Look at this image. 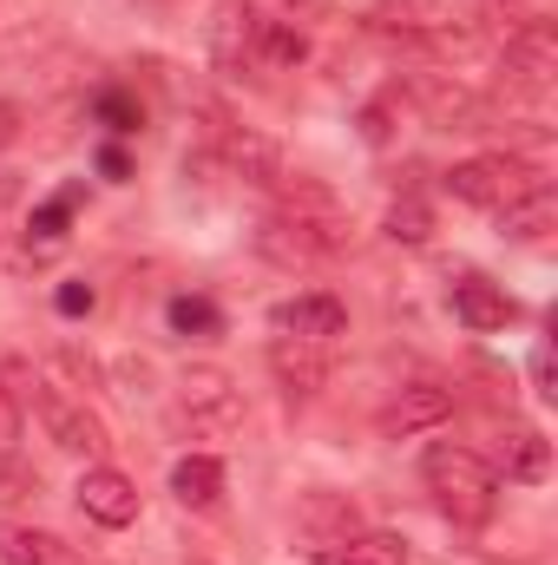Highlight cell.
<instances>
[{
  "label": "cell",
  "mask_w": 558,
  "mask_h": 565,
  "mask_svg": "<svg viewBox=\"0 0 558 565\" xmlns=\"http://www.w3.org/2000/svg\"><path fill=\"white\" fill-rule=\"evenodd\" d=\"M420 473H427L433 507H440L453 526H486V520H493V507H500V473H493L473 447L433 440L427 460H420Z\"/></svg>",
  "instance_id": "obj_1"
},
{
  "label": "cell",
  "mask_w": 558,
  "mask_h": 565,
  "mask_svg": "<svg viewBox=\"0 0 558 565\" xmlns=\"http://www.w3.org/2000/svg\"><path fill=\"white\" fill-rule=\"evenodd\" d=\"M440 184H447L460 204H473V211H493V217H500L506 204H519V198H526L533 184H546V178H539L526 158H513V151H493V158H460V164H453Z\"/></svg>",
  "instance_id": "obj_2"
},
{
  "label": "cell",
  "mask_w": 558,
  "mask_h": 565,
  "mask_svg": "<svg viewBox=\"0 0 558 565\" xmlns=\"http://www.w3.org/2000/svg\"><path fill=\"white\" fill-rule=\"evenodd\" d=\"M348 244V224L342 217H296V211H270L264 224H257V250L282 264V270H296V264H322V257H335Z\"/></svg>",
  "instance_id": "obj_3"
},
{
  "label": "cell",
  "mask_w": 558,
  "mask_h": 565,
  "mask_svg": "<svg viewBox=\"0 0 558 565\" xmlns=\"http://www.w3.org/2000/svg\"><path fill=\"white\" fill-rule=\"evenodd\" d=\"M178 415L197 427V434H224V427L244 422V388L224 375V369H184V382H178Z\"/></svg>",
  "instance_id": "obj_4"
},
{
  "label": "cell",
  "mask_w": 558,
  "mask_h": 565,
  "mask_svg": "<svg viewBox=\"0 0 558 565\" xmlns=\"http://www.w3.org/2000/svg\"><path fill=\"white\" fill-rule=\"evenodd\" d=\"M500 73H506V86L513 93H546L558 73V40L546 20H519L513 33H506V60H500Z\"/></svg>",
  "instance_id": "obj_5"
},
{
  "label": "cell",
  "mask_w": 558,
  "mask_h": 565,
  "mask_svg": "<svg viewBox=\"0 0 558 565\" xmlns=\"http://www.w3.org/2000/svg\"><path fill=\"white\" fill-rule=\"evenodd\" d=\"M26 402H33V415H40L46 440H53L60 454H106V427H99V415H86V402H66V395L46 388V382H40Z\"/></svg>",
  "instance_id": "obj_6"
},
{
  "label": "cell",
  "mask_w": 558,
  "mask_h": 565,
  "mask_svg": "<svg viewBox=\"0 0 558 565\" xmlns=\"http://www.w3.org/2000/svg\"><path fill=\"white\" fill-rule=\"evenodd\" d=\"M270 329L296 335V342H335L348 329V302L329 296V289H302V296H289V302L270 309Z\"/></svg>",
  "instance_id": "obj_7"
},
{
  "label": "cell",
  "mask_w": 558,
  "mask_h": 565,
  "mask_svg": "<svg viewBox=\"0 0 558 565\" xmlns=\"http://www.w3.org/2000/svg\"><path fill=\"white\" fill-rule=\"evenodd\" d=\"M73 493H79V513H86L93 526H112V533H119V526L139 520V487H132L119 467H86Z\"/></svg>",
  "instance_id": "obj_8"
},
{
  "label": "cell",
  "mask_w": 558,
  "mask_h": 565,
  "mask_svg": "<svg viewBox=\"0 0 558 565\" xmlns=\"http://www.w3.org/2000/svg\"><path fill=\"white\" fill-rule=\"evenodd\" d=\"M415 99H420V113H427L433 126H447V132H480V126H486V99L466 93V86L447 79V73H420Z\"/></svg>",
  "instance_id": "obj_9"
},
{
  "label": "cell",
  "mask_w": 558,
  "mask_h": 565,
  "mask_svg": "<svg viewBox=\"0 0 558 565\" xmlns=\"http://www.w3.org/2000/svg\"><path fill=\"white\" fill-rule=\"evenodd\" d=\"M453 415V395L447 388H433V382H415V388H401L388 408H382V440H408V434H427V427H440Z\"/></svg>",
  "instance_id": "obj_10"
},
{
  "label": "cell",
  "mask_w": 558,
  "mask_h": 565,
  "mask_svg": "<svg viewBox=\"0 0 558 565\" xmlns=\"http://www.w3.org/2000/svg\"><path fill=\"white\" fill-rule=\"evenodd\" d=\"M270 375L282 382V395H315L329 382V342H296V335H277L270 342Z\"/></svg>",
  "instance_id": "obj_11"
},
{
  "label": "cell",
  "mask_w": 558,
  "mask_h": 565,
  "mask_svg": "<svg viewBox=\"0 0 558 565\" xmlns=\"http://www.w3.org/2000/svg\"><path fill=\"white\" fill-rule=\"evenodd\" d=\"M453 316L473 329V335H493V329H513L519 322V302L486 277H460L453 282Z\"/></svg>",
  "instance_id": "obj_12"
},
{
  "label": "cell",
  "mask_w": 558,
  "mask_h": 565,
  "mask_svg": "<svg viewBox=\"0 0 558 565\" xmlns=\"http://www.w3.org/2000/svg\"><path fill=\"white\" fill-rule=\"evenodd\" d=\"M257 53V7L250 0H224L217 20H211V60L217 73H244Z\"/></svg>",
  "instance_id": "obj_13"
},
{
  "label": "cell",
  "mask_w": 558,
  "mask_h": 565,
  "mask_svg": "<svg viewBox=\"0 0 558 565\" xmlns=\"http://www.w3.org/2000/svg\"><path fill=\"white\" fill-rule=\"evenodd\" d=\"M0 565H93V559H79L60 533H40V526H0Z\"/></svg>",
  "instance_id": "obj_14"
},
{
  "label": "cell",
  "mask_w": 558,
  "mask_h": 565,
  "mask_svg": "<svg viewBox=\"0 0 558 565\" xmlns=\"http://www.w3.org/2000/svg\"><path fill=\"white\" fill-rule=\"evenodd\" d=\"M315 565H408V546L388 533H348V540L315 546Z\"/></svg>",
  "instance_id": "obj_15"
},
{
  "label": "cell",
  "mask_w": 558,
  "mask_h": 565,
  "mask_svg": "<svg viewBox=\"0 0 558 565\" xmlns=\"http://www.w3.org/2000/svg\"><path fill=\"white\" fill-rule=\"evenodd\" d=\"M558 224V198H552V184H533L519 204H506L500 211V231L513 237V244H539L546 231Z\"/></svg>",
  "instance_id": "obj_16"
},
{
  "label": "cell",
  "mask_w": 558,
  "mask_h": 565,
  "mask_svg": "<svg viewBox=\"0 0 558 565\" xmlns=\"http://www.w3.org/2000/svg\"><path fill=\"white\" fill-rule=\"evenodd\" d=\"M79 198H86V184H66V191H53L46 204H33V217H26V250H60V244H66V224H73V211H79Z\"/></svg>",
  "instance_id": "obj_17"
},
{
  "label": "cell",
  "mask_w": 558,
  "mask_h": 565,
  "mask_svg": "<svg viewBox=\"0 0 558 565\" xmlns=\"http://www.w3.org/2000/svg\"><path fill=\"white\" fill-rule=\"evenodd\" d=\"M500 467H506V480H519V487H539V480L552 473V440H546L539 427H513V434H506V454H500Z\"/></svg>",
  "instance_id": "obj_18"
},
{
  "label": "cell",
  "mask_w": 558,
  "mask_h": 565,
  "mask_svg": "<svg viewBox=\"0 0 558 565\" xmlns=\"http://www.w3.org/2000/svg\"><path fill=\"white\" fill-rule=\"evenodd\" d=\"M224 164H230L244 184H277V178H282L277 145L257 139V132H224Z\"/></svg>",
  "instance_id": "obj_19"
},
{
  "label": "cell",
  "mask_w": 558,
  "mask_h": 565,
  "mask_svg": "<svg viewBox=\"0 0 558 565\" xmlns=\"http://www.w3.org/2000/svg\"><path fill=\"white\" fill-rule=\"evenodd\" d=\"M171 493H178L184 507H217V493H224V460H217V454H184V460L171 467Z\"/></svg>",
  "instance_id": "obj_20"
},
{
  "label": "cell",
  "mask_w": 558,
  "mask_h": 565,
  "mask_svg": "<svg viewBox=\"0 0 558 565\" xmlns=\"http://www.w3.org/2000/svg\"><path fill=\"white\" fill-rule=\"evenodd\" d=\"M250 60H264V66H302V60H309V40H302V26L257 13V53H250Z\"/></svg>",
  "instance_id": "obj_21"
},
{
  "label": "cell",
  "mask_w": 558,
  "mask_h": 565,
  "mask_svg": "<svg viewBox=\"0 0 558 565\" xmlns=\"http://www.w3.org/2000/svg\"><path fill=\"white\" fill-rule=\"evenodd\" d=\"M171 329L178 335H197V342H211V335H224V309L211 302V296H171Z\"/></svg>",
  "instance_id": "obj_22"
},
{
  "label": "cell",
  "mask_w": 558,
  "mask_h": 565,
  "mask_svg": "<svg viewBox=\"0 0 558 565\" xmlns=\"http://www.w3.org/2000/svg\"><path fill=\"white\" fill-rule=\"evenodd\" d=\"M93 119H99L112 139H126V132H139V126H144V106H139V93H126V86H106V93L93 99Z\"/></svg>",
  "instance_id": "obj_23"
},
{
  "label": "cell",
  "mask_w": 558,
  "mask_h": 565,
  "mask_svg": "<svg viewBox=\"0 0 558 565\" xmlns=\"http://www.w3.org/2000/svg\"><path fill=\"white\" fill-rule=\"evenodd\" d=\"M388 237L420 250V244L433 237V204H427V198H395V204H388Z\"/></svg>",
  "instance_id": "obj_24"
},
{
  "label": "cell",
  "mask_w": 558,
  "mask_h": 565,
  "mask_svg": "<svg viewBox=\"0 0 558 565\" xmlns=\"http://www.w3.org/2000/svg\"><path fill=\"white\" fill-rule=\"evenodd\" d=\"M302 526L315 533V546L348 540V533H355V507H342V500H322V493H315V500L302 507Z\"/></svg>",
  "instance_id": "obj_25"
},
{
  "label": "cell",
  "mask_w": 558,
  "mask_h": 565,
  "mask_svg": "<svg viewBox=\"0 0 558 565\" xmlns=\"http://www.w3.org/2000/svg\"><path fill=\"white\" fill-rule=\"evenodd\" d=\"M33 493H40V473H33L26 460L0 454V507H13V500H33Z\"/></svg>",
  "instance_id": "obj_26"
},
{
  "label": "cell",
  "mask_w": 558,
  "mask_h": 565,
  "mask_svg": "<svg viewBox=\"0 0 558 565\" xmlns=\"http://www.w3.org/2000/svg\"><path fill=\"white\" fill-rule=\"evenodd\" d=\"M93 302H99V289H93V282H60V289H53V309H60V316H93Z\"/></svg>",
  "instance_id": "obj_27"
},
{
  "label": "cell",
  "mask_w": 558,
  "mask_h": 565,
  "mask_svg": "<svg viewBox=\"0 0 558 565\" xmlns=\"http://www.w3.org/2000/svg\"><path fill=\"white\" fill-rule=\"evenodd\" d=\"M13 440H20V395L0 382V454H13Z\"/></svg>",
  "instance_id": "obj_28"
},
{
  "label": "cell",
  "mask_w": 558,
  "mask_h": 565,
  "mask_svg": "<svg viewBox=\"0 0 558 565\" xmlns=\"http://www.w3.org/2000/svg\"><path fill=\"white\" fill-rule=\"evenodd\" d=\"M53 362H60V369H66L79 388H99V369H93V355H79V349H60Z\"/></svg>",
  "instance_id": "obj_29"
},
{
  "label": "cell",
  "mask_w": 558,
  "mask_h": 565,
  "mask_svg": "<svg viewBox=\"0 0 558 565\" xmlns=\"http://www.w3.org/2000/svg\"><path fill=\"white\" fill-rule=\"evenodd\" d=\"M533 395H539V402H552V395H558V388H552V349H546V342L533 349Z\"/></svg>",
  "instance_id": "obj_30"
},
{
  "label": "cell",
  "mask_w": 558,
  "mask_h": 565,
  "mask_svg": "<svg viewBox=\"0 0 558 565\" xmlns=\"http://www.w3.org/2000/svg\"><path fill=\"white\" fill-rule=\"evenodd\" d=\"M282 13L277 20H289V26H296V20H322V13H335V0H277Z\"/></svg>",
  "instance_id": "obj_31"
},
{
  "label": "cell",
  "mask_w": 558,
  "mask_h": 565,
  "mask_svg": "<svg viewBox=\"0 0 558 565\" xmlns=\"http://www.w3.org/2000/svg\"><path fill=\"white\" fill-rule=\"evenodd\" d=\"M362 139H368V145H388V139H395V126H388V99L362 113Z\"/></svg>",
  "instance_id": "obj_32"
},
{
  "label": "cell",
  "mask_w": 558,
  "mask_h": 565,
  "mask_svg": "<svg viewBox=\"0 0 558 565\" xmlns=\"http://www.w3.org/2000/svg\"><path fill=\"white\" fill-rule=\"evenodd\" d=\"M99 171H106L112 184H126V178H132V158H126L119 145H106V151H99Z\"/></svg>",
  "instance_id": "obj_33"
},
{
  "label": "cell",
  "mask_w": 558,
  "mask_h": 565,
  "mask_svg": "<svg viewBox=\"0 0 558 565\" xmlns=\"http://www.w3.org/2000/svg\"><path fill=\"white\" fill-rule=\"evenodd\" d=\"M13 139H20V106H13V99H0V151H7Z\"/></svg>",
  "instance_id": "obj_34"
},
{
  "label": "cell",
  "mask_w": 558,
  "mask_h": 565,
  "mask_svg": "<svg viewBox=\"0 0 558 565\" xmlns=\"http://www.w3.org/2000/svg\"><path fill=\"white\" fill-rule=\"evenodd\" d=\"M493 7H513V0H493Z\"/></svg>",
  "instance_id": "obj_35"
}]
</instances>
